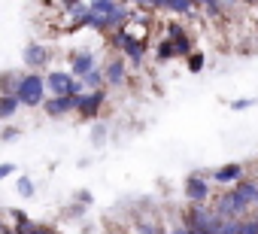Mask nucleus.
<instances>
[{
  "label": "nucleus",
  "instance_id": "nucleus-1",
  "mask_svg": "<svg viewBox=\"0 0 258 234\" xmlns=\"http://www.w3.org/2000/svg\"><path fill=\"white\" fill-rule=\"evenodd\" d=\"M16 97L22 100V106H40L43 97H46V79L40 73H28L22 76L19 88H16Z\"/></svg>",
  "mask_w": 258,
  "mask_h": 234
},
{
  "label": "nucleus",
  "instance_id": "nucleus-2",
  "mask_svg": "<svg viewBox=\"0 0 258 234\" xmlns=\"http://www.w3.org/2000/svg\"><path fill=\"white\" fill-rule=\"evenodd\" d=\"M219 222H222V219H219L213 210H207L204 204H195V207L185 213V228H191V231H207V234H216Z\"/></svg>",
  "mask_w": 258,
  "mask_h": 234
},
{
  "label": "nucleus",
  "instance_id": "nucleus-3",
  "mask_svg": "<svg viewBox=\"0 0 258 234\" xmlns=\"http://www.w3.org/2000/svg\"><path fill=\"white\" fill-rule=\"evenodd\" d=\"M82 94H55L52 100H46V112L49 115H64L70 109H79Z\"/></svg>",
  "mask_w": 258,
  "mask_h": 234
},
{
  "label": "nucleus",
  "instance_id": "nucleus-4",
  "mask_svg": "<svg viewBox=\"0 0 258 234\" xmlns=\"http://www.w3.org/2000/svg\"><path fill=\"white\" fill-rule=\"evenodd\" d=\"M185 198H188L191 204L210 201V183H207L204 177H188V180H185Z\"/></svg>",
  "mask_w": 258,
  "mask_h": 234
},
{
  "label": "nucleus",
  "instance_id": "nucleus-5",
  "mask_svg": "<svg viewBox=\"0 0 258 234\" xmlns=\"http://www.w3.org/2000/svg\"><path fill=\"white\" fill-rule=\"evenodd\" d=\"M243 210H246V204H243L234 192H228V195H222V201H219V207H216V216H219V219H237Z\"/></svg>",
  "mask_w": 258,
  "mask_h": 234
},
{
  "label": "nucleus",
  "instance_id": "nucleus-6",
  "mask_svg": "<svg viewBox=\"0 0 258 234\" xmlns=\"http://www.w3.org/2000/svg\"><path fill=\"white\" fill-rule=\"evenodd\" d=\"M70 85H73V76L64 73V70H55V73L46 76V88H49L52 94H73Z\"/></svg>",
  "mask_w": 258,
  "mask_h": 234
},
{
  "label": "nucleus",
  "instance_id": "nucleus-7",
  "mask_svg": "<svg viewBox=\"0 0 258 234\" xmlns=\"http://www.w3.org/2000/svg\"><path fill=\"white\" fill-rule=\"evenodd\" d=\"M106 100V94H103V88H94L91 94H85L82 100H79V112L85 115V119H94L97 115V109H100V103Z\"/></svg>",
  "mask_w": 258,
  "mask_h": 234
},
{
  "label": "nucleus",
  "instance_id": "nucleus-8",
  "mask_svg": "<svg viewBox=\"0 0 258 234\" xmlns=\"http://www.w3.org/2000/svg\"><path fill=\"white\" fill-rule=\"evenodd\" d=\"M234 195H237L246 207H252L255 198H258V183H255V180H237V183H234Z\"/></svg>",
  "mask_w": 258,
  "mask_h": 234
},
{
  "label": "nucleus",
  "instance_id": "nucleus-9",
  "mask_svg": "<svg viewBox=\"0 0 258 234\" xmlns=\"http://www.w3.org/2000/svg\"><path fill=\"white\" fill-rule=\"evenodd\" d=\"M213 180H216V183H222V186H231V183L243 180V167H240V164H225V167L213 170Z\"/></svg>",
  "mask_w": 258,
  "mask_h": 234
},
{
  "label": "nucleus",
  "instance_id": "nucleus-10",
  "mask_svg": "<svg viewBox=\"0 0 258 234\" xmlns=\"http://www.w3.org/2000/svg\"><path fill=\"white\" fill-rule=\"evenodd\" d=\"M121 49H124V55L131 58L134 64H140V61H143V52H146V43H143V40H127V37L121 34Z\"/></svg>",
  "mask_w": 258,
  "mask_h": 234
},
{
  "label": "nucleus",
  "instance_id": "nucleus-11",
  "mask_svg": "<svg viewBox=\"0 0 258 234\" xmlns=\"http://www.w3.org/2000/svg\"><path fill=\"white\" fill-rule=\"evenodd\" d=\"M167 34H170V40L176 43V52H179V55H188V52H191V40H188V34H185L179 25H167Z\"/></svg>",
  "mask_w": 258,
  "mask_h": 234
},
{
  "label": "nucleus",
  "instance_id": "nucleus-12",
  "mask_svg": "<svg viewBox=\"0 0 258 234\" xmlns=\"http://www.w3.org/2000/svg\"><path fill=\"white\" fill-rule=\"evenodd\" d=\"M46 58H49V52H46L40 43H31V46L25 49V64H28V67H40V64H46Z\"/></svg>",
  "mask_w": 258,
  "mask_h": 234
},
{
  "label": "nucleus",
  "instance_id": "nucleus-13",
  "mask_svg": "<svg viewBox=\"0 0 258 234\" xmlns=\"http://www.w3.org/2000/svg\"><path fill=\"white\" fill-rule=\"evenodd\" d=\"M19 106H22V100L16 94H0V119H13Z\"/></svg>",
  "mask_w": 258,
  "mask_h": 234
},
{
  "label": "nucleus",
  "instance_id": "nucleus-14",
  "mask_svg": "<svg viewBox=\"0 0 258 234\" xmlns=\"http://www.w3.org/2000/svg\"><path fill=\"white\" fill-rule=\"evenodd\" d=\"M88 70H94V58H91L88 52L73 55V73H76V76H85Z\"/></svg>",
  "mask_w": 258,
  "mask_h": 234
},
{
  "label": "nucleus",
  "instance_id": "nucleus-15",
  "mask_svg": "<svg viewBox=\"0 0 258 234\" xmlns=\"http://www.w3.org/2000/svg\"><path fill=\"white\" fill-rule=\"evenodd\" d=\"M19 82H22V76L19 73H0V94H16V88H19Z\"/></svg>",
  "mask_w": 258,
  "mask_h": 234
},
{
  "label": "nucleus",
  "instance_id": "nucleus-16",
  "mask_svg": "<svg viewBox=\"0 0 258 234\" xmlns=\"http://www.w3.org/2000/svg\"><path fill=\"white\" fill-rule=\"evenodd\" d=\"M103 76H106L112 85H121V82H124V61H121V58H115V61L106 67V73H103Z\"/></svg>",
  "mask_w": 258,
  "mask_h": 234
},
{
  "label": "nucleus",
  "instance_id": "nucleus-17",
  "mask_svg": "<svg viewBox=\"0 0 258 234\" xmlns=\"http://www.w3.org/2000/svg\"><path fill=\"white\" fill-rule=\"evenodd\" d=\"M179 52H176V43L173 40H161V46H158V61H170V58H176Z\"/></svg>",
  "mask_w": 258,
  "mask_h": 234
},
{
  "label": "nucleus",
  "instance_id": "nucleus-18",
  "mask_svg": "<svg viewBox=\"0 0 258 234\" xmlns=\"http://www.w3.org/2000/svg\"><path fill=\"white\" fill-rule=\"evenodd\" d=\"M191 7H195V0H167V10L170 13H179V16H185Z\"/></svg>",
  "mask_w": 258,
  "mask_h": 234
},
{
  "label": "nucleus",
  "instance_id": "nucleus-19",
  "mask_svg": "<svg viewBox=\"0 0 258 234\" xmlns=\"http://www.w3.org/2000/svg\"><path fill=\"white\" fill-rule=\"evenodd\" d=\"M237 228H240L237 219H222L219 228H216V234H237Z\"/></svg>",
  "mask_w": 258,
  "mask_h": 234
},
{
  "label": "nucleus",
  "instance_id": "nucleus-20",
  "mask_svg": "<svg viewBox=\"0 0 258 234\" xmlns=\"http://www.w3.org/2000/svg\"><path fill=\"white\" fill-rule=\"evenodd\" d=\"M201 67H204V55H201V52H188V70L198 73Z\"/></svg>",
  "mask_w": 258,
  "mask_h": 234
},
{
  "label": "nucleus",
  "instance_id": "nucleus-21",
  "mask_svg": "<svg viewBox=\"0 0 258 234\" xmlns=\"http://www.w3.org/2000/svg\"><path fill=\"white\" fill-rule=\"evenodd\" d=\"M19 195H22V198H31V195H34V183H31L28 177L19 180Z\"/></svg>",
  "mask_w": 258,
  "mask_h": 234
},
{
  "label": "nucleus",
  "instance_id": "nucleus-22",
  "mask_svg": "<svg viewBox=\"0 0 258 234\" xmlns=\"http://www.w3.org/2000/svg\"><path fill=\"white\" fill-rule=\"evenodd\" d=\"M237 234H258V219H249V222H240Z\"/></svg>",
  "mask_w": 258,
  "mask_h": 234
},
{
  "label": "nucleus",
  "instance_id": "nucleus-23",
  "mask_svg": "<svg viewBox=\"0 0 258 234\" xmlns=\"http://www.w3.org/2000/svg\"><path fill=\"white\" fill-rule=\"evenodd\" d=\"M82 79H85V85H91V88H97V85H100V79H103V76H100V73H97V70H88V73H85V76H82Z\"/></svg>",
  "mask_w": 258,
  "mask_h": 234
},
{
  "label": "nucleus",
  "instance_id": "nucleus-24",
  "mask_svg": "<svg viewBox=\"0 0 258 234\" xmlns=\"http://www.w3.org/2000/svg\"><path fill=\"white\" fill-rule=\"evenodd\" d=\"M195 4H204L213 16H222V10H219V0H195Z\"/></svg>",
  "mask_w": 258,
  "mask_h": 234
},
{
  "label": "nucleus",
  "instance_id": "nucleus-25",
  "mask_svg": "<svg viewBox=\"0 0 258 234\" xmlns=\"http://www.w3.org/2000/svg\"><path fill=\"white\" fill-rule=\"evenodd\" d=\"M25 234H55V228H49V225H31Z\"/></svg>",
  "mask_w": 258,
  "mask_h": 234
},
{
  "label": "nucleus",
  "instance_id": "nucleus-26",
  "mask_svg": "<svg viewBox=\"0 0 258 234\" xmlns=\"http://www.w3.org/2000/svg\"><path fill=\"white\" fill-rule=\"evenodd\" d=\"M252 103H255V100H249V97H246V100H234L231 106H234V109H249Z\"/></svg>",
  "mask_w": 258,
  "mask_h": 234
},
{
  "label": "nucleus",
  "instance_id": "nucleus-27",
  "mask_svg": "<svg viewBox=\"0 0 258 234\" xmlns=\"http://www.w3.org/2000/svg\"><path fill=\"white\" fill-rule=\"evenodd\" d=\"M13 170H16V167H13V164H0V180H4V177H10V173H13Z\"/></svg>",
  "mask_w": 258,
  "mask_h": 234
},
{
  "label": "nucleus",
  "instance_id": "nucleus-28",
  "mask_svg": "<svg viewBox=\"0 0 258 234\" xmlns=\"http://www.w3.org/2000/svg\"><path fill=\"white\" fill-rule=\"evenodd\" d=\"M152 10H167V0H152Z\"/></svg>",
  "mask_w": 258,
  "mask_h": 234
},
{
  "label": "nucleus",
  "instance_id": "nucleus-29",
  "mask_svg": "<svg viewBox=\"0 0 258 234\" xmlns=\"http://www.w3.org/2000/svg\"><path fill=\"white\" fill-rule=\"evenodd\" d=\"M134 4H140V7H152V0H134Z\"/></svg>",
  "mask_w": 258,
  "mask_h": 234
},
{
  "label": "nucleus",
  "instance_id": "nucleus-30",
  "mask_svg": "<svg viewBox=\"0 0 258 234\" xmlns=\"http://www.w3.org/2000/svg\"><path fill=\"white\" fill-rule=\"evenodd\" d=\"M61 4H64V7H73V4H76V0H61Z\"/></svg>",
  "mask_w": 258,
  "mask_h": 234
},
{
  "label": "nucleus",
  "instance_id": "nucleus-31",
  "mask_svg": "<svg viewBox=\"0 0 258 234\" xmlns=\"http://www.w3.org/2000/svg\"><path fill=\"white\" fill-rule=\"evenodd\" d=\"M4 234H22V231H19V228H13V231H4Z\"/></svg>",
  "mask_w": 258,
  "mask_h": 234
},
{
  "label": "nucleus",
  "instance_id": "nucleus-32",
  "mask_svg": "<svg viewBox=\"0 0 258 234\" xmlns=\"http://www.w3.org/2000/svg\"><path fill=\"white\" fill-rule=\"evenodd\" d=\"M243 4H258V0H243Z\"/></svg>",
  "mask_w": 258,
  "mask_h": 234
},
{
  "label": "nucleus",
  "instance_id": "nucleus-33",
  "mask_svg": "<svg viewBox=\"0 0 258 234\" xmlns=\"http://www.w3.org/2000/svg\"><path fill=\"white\" fill-rule=\"evenodd\" d=\"M115 4H124V0H115Z\"/></svg>",
  "mask_w": 258,
  "mask_h": 234
},
{
  "label": "nucleus",
  "instance_id": "nucleus-34",
  "mask_svg": "<svg viewBox=\"0 0 258 234\" xmlns=\"http://www.w3.org/2000/svg\"><path fill=\"white\" fill-rule=\"evenodd\" d=\"M255 204H258V198H255Z\"/></svg>",
  "mask_w": 258,
  "mask_h": 234
}]
</instances>
